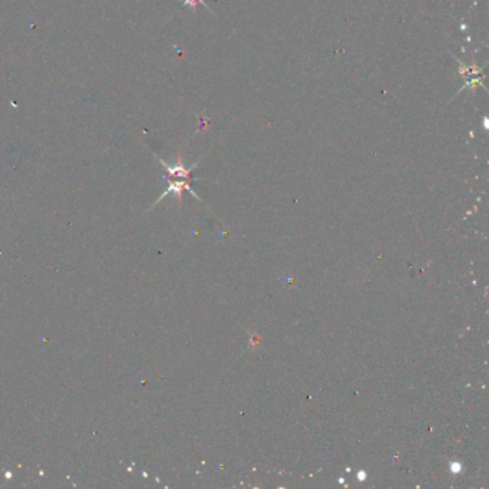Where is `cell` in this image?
Listing matches in <instances>:
<instances>
[{"instance_id": "cell-1", "label": "cell", "mask_w": 489, "mask_h": 489, "mask_svg": "<svg viewBox=\"0 0 489 489\" xmlns=\"http://www.w3.org/2000/svg\"><path fill=\"white\" fill-rule=\"evenodd\" d=\"M455 61L458 62L459 65L458 67L459 76H460L462 81L465 82L463 86L458 91V93H460L462 91H465V89H469V91L473 93V92L476 91L478 86H482L485 91H488L487 86L484 85V78H485L484 67H485V66L478 67V66H475V65H466V63H463L460 59H458V58H455Z\"/></svg>"}, {"instance_id": "cell-2", "label": "cell", "mask_w": 489, "mask_h": 489, "mask_svg": "<svg viewBox=\"0 0 489 489\" xmlns=\"http://www.w3.org/2000/svg\"><path fill=\"white\" fill-rule=\"evenodd\" d=\"M198 4H202V6H204V7H205V9H207V10H208L211 15H214V12L210 9V6H208V4H207L204 0H184L183 1V6H186V7L192 9V12H194V13L197 12V6H198Z\"/></svg>"}, {"instance_id": "cell-3", "label": "cell", "mask_w": 489, "mask_h": 489, "mask_svg": "<svg viewBox=\"0 0 489 489\" xmlns=\"http://www.w3.org/2000/svg\"><path fill=\"white\" fill-rule=\"evenodd\" d=\"M451 466H452V471H454V472H459V471H460V465H459V463H451Z\"/></svg>"}]
</instances>
